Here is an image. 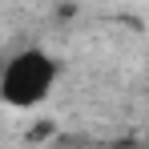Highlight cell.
<instances>
[{
    "mask_svg": "<svg viewBox=\"0 0 149 149\" xmlns=\"http://www.w3.org/2000/svg\"><path fill=\"white\" fill-rule=\"evenodd\" d=\"M56 85V61L45 49H20L0 65V101L8 109H36Z\"/></svg>",
    "mask_w": 149,
    "mask_h": 149,
    "instance_id": "1",
    "label": "cell"
}]
</instances>
